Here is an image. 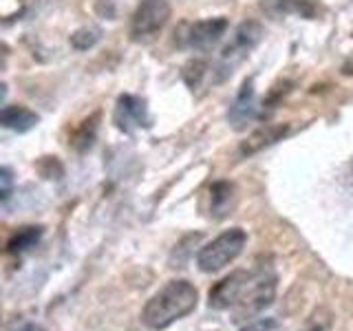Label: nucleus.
<instances>
[{
	"label": "nucleus",
	"instance_id": "f257e3e1",
	"mask_svg": "<svg viewBox=\"0 0 353 331\" xmlns=\"http://www.w3.org/2000/svg\"><path fill=\"white\" fill-rule=\"evenodd\" d=\"M276 296V274L272 268H254L230 274L210 290V307L234 309L239 316H254L270 307Z\"/></svg>",
	"mask_w": 353,
	"mask_h": 331
},
{
	"label": "nucleus",
	"instance_id": "f03ea898",
	"mask_svg": "<svg viewBox=\"0 0 353 331\" xmlns=\"http://www.w3.org/2000/svg\"><path fill=\"white\" fill-rule=\"evenodd\" d=\"M196 303H199V294L192 283L170 281L157 294L150 296V301L141 312V323L154 331L165 329L172 323H176L179 318L194 312Z\"/></svg>",
	"mask_w": 353,
	"mask_h": 331
},
{
	"label": "nucleus",
	"instance_id": "7ed1b4c3",
	"mask_svg": "<svg viewBox=\"0 0 353 331\" xmlns=\"http://www.w3.org/2000/svg\"><path fill=\"white\" fill-rule=\"evenodd\" d=\"M245 243H248L245 230H241V228L225 230L223 234H219L214 241H210L208 245L199 250V254H196L199 270L205 274L223 270L225 265H230L243 252Z\"/></svg>",
	"mask_w": 353,
	"mask_h": 331
},
{
	"label": "nucleus",
	"instance_id": "20e7f679",
	"mask_svg": "<svg viewBox=\"0 0 353 331\" xmlns=\"http://www.w3.org/2000/svg\"><path fill=\"white\" fill-rule=\"evenodd\" d=\"M263 38V27L256 20H245L236 27L234 36L225 44V49L221 51V64L219 71H223V77L232 73L234 66H239L243 60L248 58L250 51L256 47Z\"/></svg>",
	"mask_w": 353,
	"mask_h": 331
},
{
	"label": "nucleus",
	"instance_id": "39448f33",
	"mask_svg": "<svg viewBox=\"0 0 353 331\" xmlns=\"http://www.w3.org/2000/svg\"><path fill=\"white\" fill-rule=\"evenodd\" d=\"M170 20L168 0H141L130 20V36L135 40L150 38L159 33Z\"/></svg>",
	"mask_w": 353,
	"mask_h": 331
},
{
	"label": "nucleus",
	"instance_id": "423d86ee",
	"mask_svg": "<svg viewBox=\"0 0 353 331\" xmlns=\"http://www.w3.org/2000/svg\"><path fill=\"white\" fill-rule=\"evenodd\" d=\"M228 31V20L223 16L219 18H205V20H196L190 25H183L181 29V40L183 47L194 49V51H208L212 49L221 38L225 36Z\"/></svg>",
	"mask_w": 353,
	"mask_h": 331
},
{
	"label": "nucleus",
	"instance_id": "0eeeda50",
	"mask_svg": "<svg viewBox=\"0 0 353 331\" xmlns=\"http://www.w3.org/2000/svg\"><path fill=\"white\" fill-rule=\"evenodd\" d=\"M115 124L124 132L146 128L150 124L146 102L135 95H119L117 106H115Z\"/></svg>",
	"mask_w": 353,
	"mask_h": 331
},
{
	"label": "nucleus",
	"instance_id": "6e6552de",
	"mask_svg": "<svg viewBox=\"0 0 353 331\" xmlns=\"http://www.w3.org/2000/svg\"><path fill=\"white\" fill-rule=\"evenodd\" d=\"M256 115H259V104H256V93H254V82L248 80V82H243L234 104H232L228 113V119L232 121V126L236 130H243L256 119Z\"/></svg>",
	"mask_w": 353,
	"mask_h": 331
},
{
	"label": "nucleus",
	"instance_id": "1a4fd4ad",
	"mask_svg": "<svg viewBox=\"0 0 353 331\" xmlns=\"http://www.w3.org/2000/svg\"><path fill=\"white\" fill-rule=\"evenodd\" d=\"M287 132H290V126L287 124H268V126H261L248 135V139L241 143V154L245 157V154H254L263 150L265 146H272L274 141L283 139Z\"/></svg>",
	"mask_w": 353,
	"mask_h": 331
},
{
	"label": "nucleus",
	"instance_id": "9d476101",
	"mask_svg": "<svg viewBox=\"0 0 353 331\" xmlns=\"http://www.w3.org/2000/svg\"><path fill=\"white\" fill-rule=\"evenodd\" d=\"M261 7L274 18H283V16L314 18L316 14V0H263Z\"/></svg>",
	"mask_w": 353,
	"mask_h": 331
},
{
	"label": "nucleus",
	"instance_id": "9b49d317",
	"mask_svg": "<svg viewBox=\"0 0 353 331\" xmlns=\"http://www.w3.org/2000/svg\"><path fill=\"white\" fill-rule=\"evenodd\" d=\"M0 121H3V126L14 130V132H27L31 130L33 126L38 124L40 117L29 110L27 106H20V104H11V106H5L3 113H0Z\"/></svg>",
	"mask_w": 353,
	"mask_h": 331
},
{
	"label": "nucleus",
	"instance_id": "f8f14e48",
	"mask_svg": "<svg viewBox=\"0 0 353 331\" xmlns=\"http://www.w3.org/2000/svg\"><path fill=\"white\" fill-rule=\"evenodd\" d=\"M210 192H212V214L219 219L225 217L232 208V201H234V185L221 181V183H214Z\"/></svg>",
	"mask_w": 353,
	"mask_h": 331
},
{
	"label": "nucleus",
	"instance_id": "ddd939ff",
	"mask_svg": "<svg viewBox=\"0 0 353 331\" xmlns=\"http://www.w3.org/2000/svg\"><path fill=\"white\" fill-rule=\"evenodd\" d=\"M42 237V228H22L18 230L14 237L9 239L7 243V250L11 254H20V252H27L29 248H33Z\"/></svg>",
	"mask_w": 353,
	"mask_h": 331
},
{
	"label": "nucleus",
	"instance_id": "4468645a",
	"mask_svg": "<svg viewBox=\"0 0 353 331\" xmlns=\"http://www.w3.org/2000/svg\"><path fill=\"white\" fill-rule=\"evenodd\" d=\"M97 40H99V31L97 29H80V31L71 36V44L75 49H80V51L91 49Z\"/></svg>",
	"mask_w": 353,
	"mask_h": 331
},
{
	"label": "nucleus",
	"instance_id": "2eb2a0df",
	"mask_svg": "<svg viewBox=\"0 0 353 331\" xmlns=\"http://www.w3.org/2000/svg\"><path fill=\"white\" fill-rule=\"evenodd\" d=\"M241 331H283V327L276 318H261L256 323L243 327Z\"/></svg>",
	"mask_w": 353,
	"mask_h": 331
},
{
	"label": "nucleus",
	"instance_id": "dca6fc26",
	"mask_svg": "<svg viewBox=\"0 0 353 331\" xmlns=\"http://www.w3.org/2000/svg\"><path fill=\"white\" fill-rule=\"evenodd\" d=\"M0 181H3V201L7 203L9 197H11V170L7 168V166L0 170Z\"/></svg>",
	"mask_w": 353,
	"mask_h": 331
},
{
	"label": "nucleus",
	"instance_id": "f3484780",
	"mask_svg": "<svg viewBox=\"0 0 353 331\" xmlns=\"http://www.w3.org/2000/svg\"><path fill=\"white\" fill-rule=\"evenodd\" d=\"M327 329V318H320L318 314L314 316V320H309L307 327L303 331H325Z\"/></svg>",
	"mask_w": 353,
	"mask_h": 331
},
{
	"label": "nucleus",
	"instance_id": "a211bd4d",
	"mask_svg": "<svg viewBox=\"0 0 353 331\" xmlns=\"http://www.w3.org/2000/svg\"><path fill=\"white\" fill-rule=\"evenodd\" d=\"M340 73H342V75H347V77H353V58H349L345 64L340 66Z\"/></svg>",
	"mask_w": 353,
	"mask_h": 331
},
{
	"label": "nucleus",
	"instance_id": "6ab92c4d",
	"mask_svg": "<svg viewBox=\"0 0 353 331\" xmlns=\"http://www.w3.org/2000/svg\"><path fill=\"white\" fill-rule=\"evenodd\" d=\"M22 331H42V329H40V327H36V325H29V327H25Z\"/></svg>",
	"mask_w": 353,
	"mask_h": 331
}]
</instances>
